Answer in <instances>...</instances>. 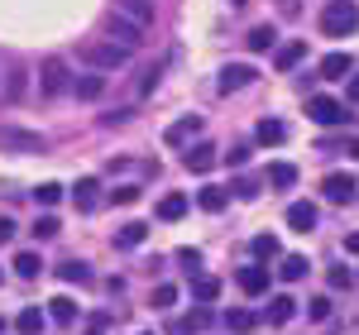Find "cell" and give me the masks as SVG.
<instances>
[{"label":"cell","mask_w":359,"mask_h":335,"mask_svg":"<svg viewBox=\"0 0 359 335\" xmlns=\"http://www.w3.org/2000/svg\"><path fill=\"white\" fill-rule=\"evenodd\" d=\"M306 115H311L316 125H345V120H350L335 96H306Z\"/></svg>","instance_id":"obj_5"},{"label":"cell","mask_w":359,"mask_h":335,"mask_svg":"<svg viewBox=\"0 0 359 335\" xmlns=\"http://www.w3.org/2000/svg\"><path fill=\"white\" fill-rule=\"evenodd\" d=\"M345 153H350V158H359V139H350V144H345Z\"/></svg>","instance_id":"obj_49"},{"label":"cell","mask_w":359,"mask_h":335,"mask_svg":"<svg viewBox=\"0 0 359 335\" xmlns=\"http://www.w3.org/2000/svg\"><path fill=\"white\" fill-rule=\"evenodd\" d=\"M321 29H326L331 39L355 34V29H359V5H355V0H331V5H326V15H321Z\"/></svg>","instance_id":"obj_2"},{"label":"cell","mask_w":359,"mask_h":335,"mask_svg":"<svg viewBox=\"0 0 359 335\" xmlns=\"http://www.w3.org/2000/svg\"><path fill=\"white\" fill-rule=\"evenodd\" d=\"M158 77H163V62H154V67H149V72L139 77V96H149V91L158 86Z\"/></svg>","instance_id":"obj_37"},{"label":"cell","mask_w":359,"mask_h":335,"mask_svg":"<svg viewBox=\"0 0 359 335\" xmlns=\"http://www.w3.org/2000/svg\"><path fill=\"white\" fill-rule=\"evenodd\" d=\"M0 149H20V153H43V135H34V130H10V125H0Z\"/></svg>","instance_id":"obj_6"},{"label":"cell","mask_w":359,"mask_h":335,"mask_svg":"<svg viewBox=\"0 0 359 335\" xmlns=\"http://www.w3.org/2000/svg\"><path fill=\"white\" fill-rule=\"evenodd\" d=\"M264 177H269V187H297V168L292 163H273Z\"/></svg>","instance_id":"obj_27"},{"label":"cell","mask_w":359,"mask_h":335,"mask_svg":"<svg viewBox=\"0 0 359 335\" xmlns=\"http://www.w3.org/2000/svg\"><path fill=\"white\" fill-rule=\"evenodd\" d=\"M355 192H359V182L350 177V172H331V177H326V196H331L335 206H350Z\"/></svg>","instance_id":"obj_8"},{"label":"cell","mask_w":359,"mask_h":335,"mask_svg":"<svg viewBox=\"0 0 359 335\" xmlns=\"http://www.w3.org/2000/svg\"><path fill=\"white\" fill-rule=\"evenodd\" d=\"M82 335H106V316H91V321H86V331Z\"/></svg>","instance_id":"obj_46"},{"label":"cell","mask_w":359,"mask_h":335,"mask_svg":"<svg viewBox=\"0 0 359 335\" xmlns=\"http://www.w3.org/2000/svg\"><path fill=\"white\" fill-rule=\"evenodd\" d=\"M96 192H101V182H96V177H82V182L72 187V206H77V211H96Z\"/></svg>","instance_id":"obj_18"},{"label":"cell","mask_w":359,"mask_h":335,"mask_svg":"<svg viewBox=\"0 0 359 335\" xmlns=\"http://www.w3.org/2000/svg\"><path fill=\"white\" fill-rule=\"evenodd\" d=\"M230 5H245V0H230Z\"/></svg>","instance_id":"obj_51"},{"label":"cell","mask_w":359,"mask_h":335,"mask_svg":"<svg viewBox=\"0 0 359 335\" xmlns=\"http://www.w3.org/2000/svg\"><path fill=\"white\" fill-rule=\"evenodd\" d=\"M302 62H306V43H302V39L273 53V67H278V72H292V67H302Z\"/></svg>","instance_id":"obj_16"},{"label":"cell","mask_w":359,"mask_h":335,"mask_svg":"<svg viewBox=\"0 0 359 335\" xmlns=\"http://www.w3.org/2000/svg\"><path fill=\"white\" fill-rule=\"evenodd\" d=\"M326 278H331V287H335V292H340V287H350V282H355V278H350V273H345V268H331V273H326Z\"/></svg>","instance_id":"obj_43"},{"label":"cell","mask_w":359,"mask_h":335,"mask_svg":"<svg viewBox=\"0 0 359 335\" xmlns=\"http://www.w3.org/2000/svg\"><path fill=\"white\" fill-rule=\"evenodd\" d=\"M254 82V67L249 62H225L221 67V91L230 96V91H245V86Z\"/></svg>","instance_id":"obj_9"},{"label":"cell","mask_w":359,"mask_h":335,"mask_svg":"<svg viewBox=\"0 0 359 335\" xmlns=\"http://www.w3.org/2000/svg\"><path fill=\"white\" fill-rule=\"evenodd\" d=\"M10 240H15V221H10V216H0V245H10Z\"/></svg>","instance_id":"obj_45"},{"label":"cell","mask_w":359,"mask_h":335,"mask_svg":"<svg viewBox=\"0 0 359 335\" xmlns=\"http://www.w3.org/2000/svg\"><path fill=\"white\" fill-rule=\"evenodd\" d=\"M211 163H216V149H211V144H196V149H187V168H192V172H206Z\"/></svg>","instance_id":"obj_29"},{"label":"cell","mask_w":359,"mask_h":335,"mask_svg":"<svg viewBox=\"0 0 359 335\" xmlns=\"http://www.w3.org/2000/svg\"><path fill=\"white\" fill-rule=\"evenodd\" d=\"M192 297L201 302V307H206V302H216V297H221V278H206V273H196V278H192Z\"/></svg>","instance_id":"obj_24"},{"label":"cell","mask_w":359,"mask_h":335,"mask_svg":"<svg viewBox=\"0 0 359 335\" xmlns=\"http://www.w3.org/2000/svg\"><path fill=\"white\" fill-rule=\"evenodd\" d=\"M306 316H311V321H326V316H331V297H316V302H306Z\"/></svg>","instance_id":"obj_38"},{"label":"cell","mask_w":359,"mask_h":335,"mask_svg":"<svg viewBox=\"0 0 359 335\" xmlns=\"http://www.w3.org/2000/svg\"><path fill=\"white\" fill-rule=\"evenodd\" d=\"M25 86H29V72H25V67H10V82H5V101H20V96H25Z\"/></svg>","instance_id":"obj_32"},{"label":"cell","mask_w":359,"mask_h":335,"mask_svg":"<svg viewBox=\"0 0 359 335\" xmlns=\"http://www.w3.org/2000/svg\"><path fill=\"white\" fill-rule=\"evenodd\" d=\"M245 158H249V149H245V144H240V149H230V153H225V163H230V168H245Z\"/></svg>","instance_id":"obj_44"},{"label":"cell","mask_w":359,"mask_h":335,"mask_svg":"<svg viewBox=\"0 0 359 335\" xmlns=\"http://www.w3.org/2000/svg\"><path fill=\"white\" fill-rule=\"evenodd\" d=\"M149 302H154L158 311H168L172 302H177V287H172V282H163V287H154V297H149Z\"/></svg>","instance_id":"obj_34"},{"label":"cell","mask_w":359,"mask_h":335,"mask_svg":"<svg viewBox=\"0 0 359 335\" xmlns=\"http://www.w3.org/2000/svg\"><path fill=\"white\" fill-rule=\"evenodd\" d=\"M187 206H192V201H187L182 192L163 196V201H158V221H182V216H187Z\"/></svg>","instance_id":"obj_21"},{"label":"cell","mask_w":359,"mask_h":335,"mask_svg":"<svg viewBox=\"0 0 359 335\" xmlns=\"http://www.w3.org/2000/svg\"><path fill=\"white\" fill-rule=\"evenodd\" d=\"M225 326H230V331H254V311H245V307L225 311Z\"/></svg>","instance_id":"obj_33"},{"label":"cell","mask_w":359,"mask_h":335,"mask_svg":"<svg viewBox=\"0 0 359 335\" xmlns=\"http://www.w3.org/2000/svg\"><path fill=\"white\" fill-rule=\"evenodd\" d=\"M345 72H355V57L350 53H326L321 57V77H345Z\"/></svg>","instance_id":"obj_23"},{"label":"cell","mask_w":359,"mask_h":335,"mask_svg":"<svg viewBox=\"0 0 359 335\" xmlns=\"http://www.w3.org/2000/svg\"><path fill=\"white\" fill-rule=\"evenodd\" d=\"M111 201H115V206H135V201H139V187H115Z\"/></svg>","instance_id":"obj_40"},{"label":"cell","mask_w":359,"mask_h":335,"mask_svg":"<svg viewBox=\"0 0 359 335\" xmlns=\"http://www.w3.org/2000/svg\"><path fill=\"white\" fill-rule=\"evenodd\" d=\"M254 259H278V240L273 235H259V240H254Z\"/></svg>","instance_id":"obj_36"},{"label":"cell","mask_w":359,"mask_h":335,"mask_svg":"<svg viewBox=\"0 0 359 335\" xmlns=\"http://www.w3.org/2000/svg\"><path fill=\"white\" fill-rule=\"evenodd\" d=\"M101 34H106V39H115V43H125V48H139V39H144V29H139L130 15H120L115 5L101 15Z\"/></svg>","instance_id":"obj_3"},{"label":"cell","mask_w":359,"mask_h":335,"mask_svg":"<svg viewBox=\"0 0 359 335\" xmlns=\"http://www.w3.org/2000/svg\"><path fill=\"white\" fill-rule=\"evenodd\" d=\"M130 53L135 48H125V43H115V39H86L82 43V57H86V67H96V72H115V67H125L130 62Z\"/></svg>","instance_id":"obj_1"},{"label":"cell","mask_w":359,"mask_h":335,"mask_svg":"<svg viewBox=\"0 0 359 335\" xmlns=\"http://www.w3.org/2000/svg\"><path fill=\"white\" fill-rule=\"evenodd\" d=\"M34 235H39V240H53V235H57V221H53V216H39V221H34Z\"/></svg>","instance_id":"obj_39"},{"label":"cell","mask_w":359,"mask_h":335,"mask_svg":"<svg viewBox=\"0 0 359 335\" xmlns=\"http://www.w3.org/2000/svg\"><path fill=\"white\" fill-rule=\"evenodd\" d=\"M230 192H235V196H245V201H254V192H259V182H249V177H240V182H235Z\"/></svg>","instance_id":"obj_41"},{"label":"cell","mask_w":359,"mask_h":335,"mask_svg":"<svg viewBox=\"0 0 359 335\" xmlns=\"http://www.w3.org/2000/svg\"><path fill=\"white\" fill-rule=\"evenodd\" d=\"M34 196H39V206H57L62 201V187L57 182H43V187H34Z\"/></svg>","instance_id":"obj_35"},{"label":"cell","mask_w":359,"mask_h":335,"mask_svg":"<svg viewBox=\"0 0 359 335\" xmlns=\"http://www.w3.org/2000/svg\"><path fill=\"white\" fill-rule=\"evenodd\" d=\"M345 249H350V254H359V230L350 235V240H345Z\"/></svg>","instance_id":"obj_48"},{"label":"cell","mask_w":359,"mask_h":335,"mask_svg":"<svg viewBox=\"0 0 359 335\" xmlns=\"http://www.w3.org/2000/svg\"><path fill=\"white\" fill-rule=\"evenodd\" d=\"M115 10H120V15H130L139 29L154 25V0H115Z\"/></svg>","instance_id":"obj_13"},{"label":"cell","mask_w":359,"mask_h":335,"mask_svg":"<svg viewBox=\"0 0 359 335\" xmlns=\"http://www.w3.org/2000/svg\"><path fill=\"white\" fill-rule=\"evenodd\" d=\"M287 225H292V230H316V206H311V201H292V206H287Z\"/></svg>","instance_id":"obj_15"},{"label":"cell","mask_w":359,"mask_h":335,"mask_svg":"<svg viewBox=\"0 0 359 335\" xmlns=\"http://www.w3.org/2000/svg\"><path fill=\"white\" fill-rule=\"evenodd\" d=\"M192 135H201V115H187V120H177V125H172V130H168L163 139L172 144V149H182V144L192 139Z\"/></svg>","instance_id":"obj_17"},{"label":"cell","mask_w":359,"mask_h":335,"mask_svg":"<svg viewBox=\"0 0 359 335\" xmlns=\"http://www.w3.org/2000/svg\"><path fill=\"white\" fill-rule=\"evenodd\" d=\"M345 96H350V101H355V106H359V72H355V77H350V86H345Z\"/></svg>","instance_id":"obj_47"},{"label":"cell","mask_w":359,"mask_h":335,"mask_svg":"<svg viewBox=\"0 0 359 335\" xmlns=\"http://www.w3.org/2000/svg\"><path fill=\"white\" fill-rule=\"evenodd\" d=\"M101 91H106V77H101L96 67H91V72H82V77L72 82V96H77V101H96Z\"/></svg>","instance_id":"obj_12"},{"label":"cell","mask_w":359,"mask_h":335,"mask_svg":"<svg viewBox=\"0 0 359 335\" xmlns=\"http://www.w3.org/2000/svg\"><path fill=\"white\" fill-rule=\"evenodd\" d=\"M283 5H287V10H297V0H283Z\"/></svg>","instance_id":"obj_50"},{"label":"cell","mask_w":359,"mask_h":335,"mask_svg":"<svg viewBox=\"0 0 359 335\" xmlns=\"http://www.w3.org/2000/svg\"><path fill=\"white\" fill-rule=\"evenodd\" d=\"M43 321H48V316H43L39 307H25L20 316H15V331H20V335H39V331H43Z\"/></svg>","instance_id":"obj_26"},{"label":"cell","mask_w":359,"mask_h":335,"mask_svg":"<svg viewBox=\"0 0 359 335\" xmlns=\"http://www.w3.org/2000/svg\"><path fill=\"white\" fill-rule=\"evenodd\" d=\"M0 278H5V273H0Z\"/></svg>","instance_id":"obj_53"},{"label":"cell","mask_w":359,"mask_h":335,"mask_svg":"<svg viewBox=\"0 0 359 335\" xmlns=\"http://www.w3.org/2000/svg\"><path fill=\"white\" fill-rule=\"evenodd\" d=\"M177 264H182L187 273H196V264H201V254H196V249H182V254H177Z\"/></svg>","instance_id":"obj_42"},{"label":"cell","mask_w":359,"mask_h":335,"mask_svg":"<svg viewBox=\"0 0 359 335\" xmlns=\"http://www.w3.org/2000/svg\"><path fill=\"white\" fill-rule=\"evenodd\" d=\"M48 321L62 326V331L77 326V302H72V297H53V302H48Z\"/></svg>","instance_id":"obj_14"},{"label":"cell","mask_w":359,"mask_h":335,"mask_svg":"<svg viewBox=\"0 0 359 335\" xmlns=\"http://www.w3.org/2000/svg\"><path fill=\"white\" fill-rule=\"evenodd\" d=\"M0 331H5V321H0Z\"/></svg>","instance_id":"obj_52"},{"label":"cell","mask_w":359,"mask_h":335,"mask_svg":"<svg viewBox=\"0 0 359 335\" xmlns=\"http://www.w3.org/2000/svg\"><path fill=\"white\" fill-rule=\"evenodd\" d=\"M254 53H273V43H278V29L273 25H254L249 29V39H245Z\"/></svg>","instance_id":"obj_19"},{"label":"cell","mask_w":359,"mask_h":335,"mask_svg":"<svg viewBox=\"0 0 359 335\" xmlns=\"http://www.w3.org/2000/svg\"><path fill=\"white\" fill-rule=\"evenodd\" d=\"M196 206H201V211H211V216H221L225 206H230V192H225V187H206V192L196 196Z\"/></svg>","instance_id":"obj_25"},{"label":"cell","mask_w":359,"mask_h":335,"mask_svg":"<svg viewBox=\"0 0 359 335\" xmlns=\"http://www.w3.org/2000/svg\"><path fill=\"white\" fill-rule=\"evenodd\" d=\"M254 139L264 144V149H278V144H287V125L269 115V120H259V125H254Z\"/></svg>","instance_id":"obj_10"},{"label":"cell","mask_w":359,"mask_h":335,"mask_svg":"<svg viewBox=\"0 0 359 335\" xmlns=\"http://www.w3.org/2000/svg\"><path fill=\"white\" fill-rule=\"evenodd\" d=\"M292 311H297L292 297H273V302H269V321H273V326H287V321H292Z\"/></svg>","instance_id":"obj_30"},{"label":"cell","mask_w":359,"mask_h":335,"mask_svg":"<svg viewBox=\"0 0 359 335\" xmlns=\"http://www.w3.org/2000/svg\"><path fill=\"white\" fill-rule=\"evenodd\" d=\"M53 273H57V282H77V287H82V282H91V268H86L82 259H67V264H57Z\"/></svg>","instance_id":"obj_20"},{"label":"cell","mask_w":359,"mask_h":335,"mask_svg":"<svg viewBox=\"0 0 359 335\" xmlns=\"http://www.w3.org/2000/svg\"><path fill=\"white\" fill-rule=\"evenodd\" d=\"M72 86V72H67V62L62 57H43V67H39V91L53 101V96H62Z\"/></svg>","instance_id":"obj_4"},{"label":"cell","mask_w":359,"mask_h":335,"mask_svg":"<svg viewBox=\"0 0 359 335\" xmlns=\"http://www.w3.org/2000/svg\"><path fill=\"white\" fill-rule=\"evenodd\" d=\"M269 268H259V264H249V268H240V287H245L249 297H264V292H269Z\"/></svg>","instance_id":"obj_11"},{"label":"cell","mask_w":359,"mask_h":335,"mask_svg":"<svg viewBox=\"0 0 359 335\" xmlns=\"http://www.w3.org/2000/svg\"><path fill=\"white\" fill-rule=\"evenodd\" d=\"M216 316H211V307H196L192 316H172L168 321V335H196V331H206Z\"/></svg>","instance_id":"obj_7"},{"label":"cell","mask_w":359,"mask_h":335,"mask_svg":"<svg viewBox=\"0 0 359 335\" xmlns=\"http://www.w3.org/2000/svg\"><path fill=\"white\" fill-rule=\"evenodd\" d=\"M306 273H311V264H306L302 254H287V259H283V268H278V278H283V282H302Z\"/></svg>","instance_id":"obj_22"},{"label":"cell","mask_w":359,"mask_h":335,"mask_svg":"<svg viewBox=\"0 0 359 335\" xmlns=\"http://www.w3.org/2000/svg\"><path fill=\"white\" fill-rule=\"evenodd\" d=\"M144 235H149V230H144V221H139V225H120L115 245H120V249H135V245H144Z\"/></svg>","instance_id":"obj_31"},{"label":"cell","mask_w":359,"mask_h":335,"mask_svg":"<svg viewBox=\"0 0 359 335\" xmlns=\"http://www.w3.org/2000/svg\"><path fill=\"white\" fill-rule=\"evenodd\" d=\"M15 273H20V282H34L39 273H43V264H39V254H15Z\"/></svg>","instance_id":"obj_28"}]
</instances>
